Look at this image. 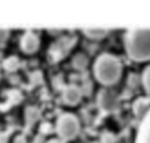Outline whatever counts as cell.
Masks as SVG:
<instances>
[{
  "mask_svg": "<svg viewBox=\"0 0 150 143\" xmlns=\"http://www.w3.org/2000/svg\"><path fill=\"white\" fill-rule=\"evenodd\" d=\"M125 49L130 59L144 61L150 59V29L137 28L125 35Z\"/></svg>",
  "mask_w": 150,
  "mask_h": 143,
  "instance_id": "6da1fadb",
  "label": "cell"
},
{
  "mask_svg": "<svg viewBox=\"0 0 150 143\" xmlns=\"http://www.w3.org/2000/svg\"><path fill=\"white\" fill-rule=\"evenodd\" d=\"M94 72L96 79L103 84L115 83L122 73L120 60L111 54H102L96 59Z\"/></svg>",
  "mask_w": 150,
  "mask_h": 143,
  "instance_id": "7a4b0ae2",
  "label": "cell"
},
{
  "mask_svg": "<svg viewBox=\"0 0 150 143\" xmlns=\"http://www.w3.org/2000/svg\"><path fill=\"white\" fill-rule=\"evenodd\" d=\"M79 121L73 114H63L59 117L56 123L57 134L62 138H73L79 132Z\"/></svg>",
  "mask_w": 150,
  "mask_h": 143,
  "instance_id": "3957f363",
  "label": "cell"
},
{
  "mask_svg": "<svg viewBox=\"0 0 150 143\" xmlns=\"http://www.w3.org/2000/svg\"><path fill=\"white\" fill-rule=\"evenodd\" d=\"M97 98H98L97 102L101 105V108L107 111H112L117 108V98H116L115 94L108 89H103L98 94Z\"/></svg>",
  "mask_w": 150,
  "mask_h": 143,
  "instance_id": "277c9868",
  "label": "cell"
},
{
  "mask_svg": "<svg viewBox=\"0 0 150 143\" xmlns=\"http://www.w3.org/2000/svg\"><path fill=\"white\" fill-rule=\"evenodd\" d=\"M135 143H150V109L143 116L137 130Z\"/></svg>",
  "mask_w": 150,
  "mask_h": 143,
  "instance_id": "5b68a950",
  "label": "cell"
},
{
  "mask_svg": "<svg viewBox=\"0 0 150 143\" xmlns=\"http://www.w3.org/2000/svg\"><path fill=\"white\" fill-rule=\"evenodd\" d=\"M38 47H39L38 36L32 32L25 33L23 36L21 38V48L26 53H34L38 49Z\"/></svg>",
  "mask_w": 150,
  "mask_h": 143,
  "instance_id": "8992f818",
  "label": "cell"
},
{
  "mask_svg": "<svg viewBox=\"0 0 150 143\" xmlns=\"http://www.w3.org/2000/svg\"><path fill=\"white\" fill-rule=\"evenodd\" d=\"M81 98V90L79 87L70 84L63 90V100L68 104H76Z\"/></svg>",
  "mask_w": 150,
  "mask_h": 143,
  "instance_id": "52a82bcc",
  "label": "cell"
},
{
  "mask_svg": "<svg viewBox=\"0 0 150 143\" xmlns=\"http://www.w3.org/2000/svg\"><path fill=\"white\" fill-rule=\"evenodd\" d=\"M84 33L87 36L91 38V39H98V38H102L107 34V29H103V28H88V29H84Z\"/></svg>",
  "mask_w": 150,
  "mask_h": 143,
  "instance_id": "ba28073f",
  "label": "cell"
},
{
  "mask_svg": "<svg viewBox=\"0 0 150 143\" xmlns=\"http://www.w3.org/2000/svg\"><path fill=\"white\" fill-rule=\"evenodd\" d=\"M148 104H149V101H146L144 97L138 98V100L135 102V104H134V110H135V113H136L137 115H142V114L145 111Z\"/></svg>",
  "mask_w": 150,
  "mask_h": 143,
  "instance_id": "9c48e42d",
  "label": "cell"
},
{
  "mask_svg": "<svg viewBox=\"0 0 150 143\" xmlns=\"http://www.w3.org/2000/svg\"><path fill=\"white\" fill-rule=\"evenodd\" d=\"M4 66H5V68H6L7 70H11V72H12V70H15V69L18 68L19 61H18L16 57H9V59H7V60L5 61Z\"/></svg>",
  "mask_w": 150,
  "mask_h": 143,
  "instance_id": "30bf717a",
  "label": "cell"
},
{
  "mask_svg": "<svg viewBox=\"0 0 150 143\" xmlns=\"http://www.w3.org/2000/svg\"><path fill=\"white\" fill-rule=\"evenodd\" d=\"M142 80H143V84H144V87H145L146 91L150 94V66H149V67H146V69L144 70Z\"/></svg>",
  "mask_w": 150,
  "mask_h": 143,
  "instance_id": "8fae6325",
  "label": "cell"
},
{
  "mask_svg": "<svg viewBox=\"0 0 150 143\" xmlns=\"http://www.w3.org/2000/svg\"><path fill=\"white\" fill-rule=\"evenodd\" d=\"M7 36H8V30H7V29H1V28H0V45H1L2 42L6 41Z\"/></svg>",
  "mask_w": 150,
  "mask_h": 143,
  "instance_id": "7c38bea8",
  "label": "cell"
},
{
  "mask_svg": "<svg viewBox=\"0 0 150 143\" xmlns=\"http://www.w3.org/2000/svg\"><path fill=\"white\" fill-rule=\"evenodd\" d=\"M15 143H26V142H25V138H23V137L19 136V137L15 139Z\"/></svg>",
  "mask_w": 150,
  "mask_h": 143,
  "instance_id": "4fadbf2b",
  "label": "cell"
},
{
  "mask_svg": "<svg viewBox=\"0 0 150 143\" xmlns=\"http://www.w3.org/2000/svg\"><path fill=\"white\" fill-rule=\"evenodd\" d=\"M48 143H63V142L60 141V139H52V141H49Z\"/></svg>",
  "mask_w": 150,
  "mask_h": 143,
  "instance_id": "5bb4252c",
  "label": "cell"
}]
</instances>
